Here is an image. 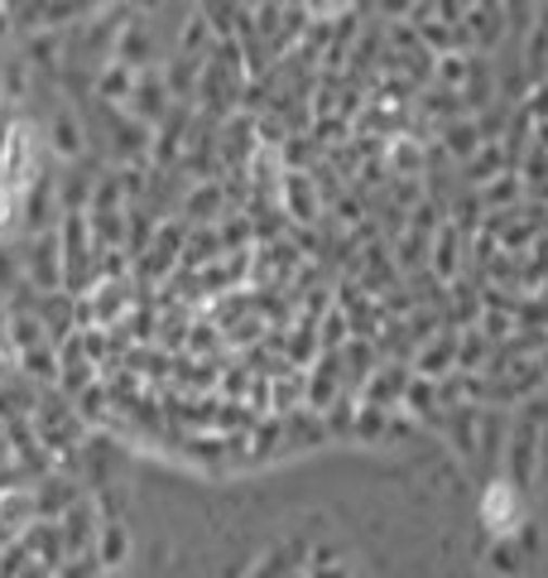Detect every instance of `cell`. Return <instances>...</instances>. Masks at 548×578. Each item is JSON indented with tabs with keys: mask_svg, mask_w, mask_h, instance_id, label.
<instances>
[{
	"mask_svg": "<svg viewBox=\"0 0 548 578\" xmlns=\"http://www.w3.org/2000/svg\"><path fill=\"white\" fill-rule=\"evenodd\" d=\"M10 203H15V198H10V188H0V227L10 222Z\"/></svg>",
	"mask_w": 548,
	"mask_h": 578,
	"instance_id": "7a4b0ae2",
	"label": "cell"
},
{
	"mask_svg": "<svg viewBox=\"0 0 548 578\" xmlns=\"http://www.w3.org/2000/svg\"><path fill=\"white\" fill-rule=\"evenodd\" d=\"M481 516L490 520V530H514V520H520V506H514V492H510V482H500V487H490L486 492V502H481Z\"/></svg>",
	"mask_w": 548,
	"mask_h": 578,
	"instance_id": "6da1fadb",
	"label": "cell"
}]
</instances>
